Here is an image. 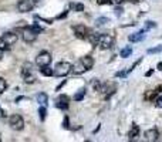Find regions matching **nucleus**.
I'll list each match as a JSON object with an SVG mask.
<instances>
[{"label": "nucleus", "instance_id": "nucleus-39", "mask_svg": "<svg viewBox=\"0 0 162 142\" xmlns=\"http://www.w3.org/2000/svg\"><path fill=\"white\" fill-rule=\"evenodd\" d=\"M124 2H129V3H134V4L139 3V0H124Z\"/></svg>", "mask_w": 162, "mask_h": 142}, {"label": "nucleus", "instance_id": "nucleus-13", "mask_svg": "<svg viewBox=\"0 0 162 142\" xmlns=\"http://www.w3.org/2000/svg\"><path fill=\"white\" fill-rule=\"evenodd\" d=\"M144 37H145V30L142 29V30L138 31V33L129 34V36H128V40L131 41V43H138V41H141Z\"/></svg>", "mask_w": 162, "mask_h": 142}, {"label": "nucleus", "instance_id": "nucleus-42", "mask_svg": "<svg viewBox=\"0 0 162 142\" xmlns=\"http://www.w3.org/2000/svg\"><path fill=\"white\" fill-rule=\"evenodd\" d=\"M24 98V97H17V98H16V102H19V101H21V100H23Z\"/></svg>", "mask_w": 162, "mask_h": 142}, {"label": "nucleus", "instance_id": "nucleus-5", "mask_svg": "<svg viewBox=\"0 0 162 142\" xmlns=\"http://www.w3.org/2000/svg\"><path fill=\"white\" fill-rule=\"evenodd\" d=\"M115 91H117V84H115V82H105L101 87V91L100 92L104 94V100H110V97H111Z\"/></svg>", "mask_w": 162, "mask_h": 142}, {"label": "nucleus", "instance_id": "nucleus-45", "mask_svg": "<svg viewBox=\"0 0 162 142\" xmlns=\"http://www.w3.org/2000/svg\"><path fill=\"white\" fill-rule=\"evenodd\" d=\"M2 57H3V50H0V60H2Z\"/></svg>", "mask_w": 162, "mask_h": 142}, {"label": "nucleus", "instance_id": "nucleus-25", "mask_svg": "<svg viewBox=\"0 0 162 142\" xmlns=\"http://www.w3.org/2000/svg\"><path fill=\"white\" fill-rule=\"evenodd\" d=\"M38 117H40V121H44V119H46V117H47V109H46V107H40V108H38Z\"/></svg>", "mask_w": 162, "mask_h": 142}, {"label": "nucleus", "instance_id": "nucleus-16", "mask_svg": "<svg viewBox=\"0 0 162 142\" xmlns=\"http://www.w3.org/2000/svg\"><path fill=\"white\" fill-rule=\"evenodd\" d=\"M139 135V126L138 125H132V128L129 129V132H128V139L131 141V139H135L137 136Z\"/></svg>", "mask_w": 162, "mask_h": 142}, {"label": "nucleus", "instance_id": "nucleus-38", "mask_svg": "<svg viewBox=\"0 0 162 142\" xmlns=\"http://www.w3.org/2000/svg\"><path fill=\"white\" fill-rule=\"evenodd\" d=\"M4 117H6V112H4L3 109H2V107H0V118H4Z\"/></svg>", "mask_w": 162, "mask_h": 142}, {"label": "nucleus", "instance_id": "nucleus-15", "mask_svg": "<svg viewBox=\"0 0 162 142\" xmlns=\"http://www.w3.org/2000/svg\"><path fill=\"white\" fill-rule=\"evenodd\" d=\"M81 61H83V64L85 65V68L88 70H91L92 67H94V58L91 57V55H84V57L81 58Z\"/></svg>", "mask_w": 162, "mask_h": 142}, {"label": "nucleus", "instance_id": "nucleus-21", "mask_svg": "<svg viewBox=\"0 0 162 142\" xmlns=\"http://www.w3.org/2000/svg\"><path fill=\"white\" fill-rule=\"evenodd\" d=\"M131 54H132V47H131V46H127V47L121 48V51H119V55H121L122 58L129 57Z\"/></svg>", "mask_w": 162, "mask_h": 142}, {"label": "nucleus", "instance_id": "nucleus-43", "mask_svg": "<svg viewBox=\"0 0 162 142\" xmlns=\"http://www.w3.org/2000/svg\"><path fill=\"white\" fill-rule=\"evenodd\" d=\"M152 73H154V70H151V71H148V73H146V77H149V75L152 74Z\"/></svg>", "mask_w": 162, "mask_h": 142}, {"label": "nucleus", "instance_id": "nucleus-35", "mask_svg": "<svg viewBox=\"0 0 162 142\" xmlns=\"http://www.w3.org/2000/svg\"><path fill=\"white\" fill-rule=\"evenodd\" d=\"M115 14H117V16H121V14H122V11H124V10H122V7H119V6H117V7H115Z\"/></svg>", "mask_w": 162, "mask_h": 142}, {"label": "nucleus", "instance_id": "nucleus-7", "mask_svg": "<svg viewBox=\"0 0 162 142\" xmlns=\"http://www.w3.org/2000/svg\"><path fill=\"white\" fill-rule=\"evenodd\" d=\"M73 30H74L75 37L81 38V40H85V38H87V36H88V33H90V30L85 27L84 24H77V26H74V27H73Z\"/></svg>", "mask_w": 162, "mask_h": 142}, {"label": "nucleus", "instance_id": "nucleus-33", "mask_svg": "<svg viewBox=\"0 0 162 142\" xmlns=\"http://www.w3.org/2000/svg\"><path fill=\"white\" fill-rule=\"evenodd\" d=\"M112 3H114L112 0H97L98 6H102V4H112Z\"/></svg>", "mask_w": 162, "mask_h": 142}, {"label": "nucleus", "instance_id": "nucleus-17", "mask_svg": "<svg viewBox=\"0 0 162 142\" xmlns=\"http://www.w3.org/2000/svg\"><path fill=\"white\" fill-rule=\"evenodd\" d=\"M85 92H87V88H85V87L80 88V90H78V91L74 94V101H83L84 97H85Z\"/></svg>", "mask_w": 162, "mask_h": 142}, {"label": "nucleus", "instance_id": "nucleus-12", "mask_svg": "<svg viewBox=\"0 0 162 142\" xmlns=\"http://www.w3.org/2000/svg\"><path fill=\"white\" fill-rule=\"evenodd\" d=\"M71 71H73L75 75H80V74H83V73H85V71H87V68H85V65L83 64V61L80 60V61H77V63L73 65Z\"/></svg>", "mask_w": 162, "mask_h": 142}, {"label": "nucleus", "instance_id": "nucleus-22", "mask_svg": "<svg viewBox=\"0 0 162 142\" xmlns=\"http://www.w3.org/2000/svg\"><path fill=\"white\" fill-rule=\"evenodd\" d=\"M90 85H91V88L94 90V91H101V87H102V84L100 82V80H97V78H92L91 80V82H90Z\"/></svg>", "mask_w": 162, "mask_h": 142}, {"label": "nucleus", "instance_id": "nucleus-11", "mask_svg": "<svg viewBox=\"0 0 162 142\" xmlns=\"http://www.w3.org/2000/svg\"><path fill=\"white\" fill-rule=\"evenodd\" d=\"M145 139L149 142H155L159 139V131L156 128H151L148 131H145Z\"/></svg>", "mask_w": 162, "mask_h": 142}, {"label": "nucleus", "instance_id": "nucleus-14", "mask_svg": "<svg viewBox=\"0 0 162 142\" xmlns=\"http://www.w3.org/2000/svg\"><path fill=\"white\" fill-rule=\"evenodd\" d=\"M100 36H101V34H98V33H95V31H91V30H90V33H88V36H87V40L90 41L92 46H98Z\"/></svg>", "mask_w": 162, "mask_h": 142}, {"label": "nucleus", "instance_id": "nucleus-44", "mask_svg": "<svg viewBox=\"0 0 162 142\" xmlns=\"http://www.w3.org/2000/svg\"><path fill=\"white\" fill-rule=\"evenodd\" d=\"M158 70H162V63H159L158 64Z\"/></svg>", "mask_w": 162, "mask_h": 142}, {"label": "nucleus", "instance_id": "nucleus-36", "mask_svg": "<svg viewBox=\"0 0 162 142\" xmlns=\"http://www.w3.org/2000/svg\"><path fill=\"white\" fill-rule=\"evenodd\" d=\"M127 74H128V73H124V71H119V73H117V74H115V77H118V78L121 77V78H124Z\"/></svg>", "mask_w": 162, "mask_h": 142}, {"label": "nucleus", "instance_id": "nucleus-41", "mask_svg": "<svg viewBox=\"0 0 162 142\" xmlns=\"http://www.w3.org/2000/svg\"><path fill=\"white\" fill-rule=\"evenodd\" d=\"M112 2H114V3H117V4H119L121 2H124V0H112Z\"/></svg>", "mask_w": 162, "mask_h": 142}, {"label": "nucleus", "instance_id": "nucleus-40", "mask_svg": "<svg viewBox=\"0 0 162 142\" xmlns=\"http://www.w3.org/2000/svg\"><path fill=\"white\" fill-rule=\"evenodd\" d=\"M65 16H67V11H64V13H61L60 16L57 17V19H63V17H65Z\"/></svg>", "mask_w": 162, "mask_h": 142}, {"label": "nucleus", "instance_id": "nucleus-31", "mask_svg": "<svg viewBox=\"0 0 162 142\" xmlns=\"http://www.w3.org/2000/svg\"><path fill=\"white\" fill-rule=\"evenodd\" d=\"M63 128L65 129H70V119H68V117L65 115L64 119H63Z\"/></svg>", "mask_w": 162, "mask_h": 142}, {"label": "nucleus", "instance_id": "nucleus-28", "mask_svg": "<svg viewBox=\"0 0 162 142\" xmlns=\"http://www.w3.org/2000/svg\"><path fill=\"white\" fill-rule=\"evenodd\" d=\"M108 19L107 17H98L97 20H95V24H97V26H104V24H107L108 23Z\"/></svg>", "mask_w": 162, "mask_h": 142}, {"label": "nucleus", "instance_id": "nucleus-8", "mask_svg": "<svg viewBox=\"0 0 162 142\" xmlns=\"http://www.w3.org/2000/svg\"><path fill=\"white\" fill-rule=\"evenodd\" d=\"M56 107H57L58 109H68V107H70V98H68L65 94H61L58 95L57 101H56Z\"/></svg>", "mask_w": 162, "mask_h": 142}, {"label": "nucleus", "instance_id": "nucleus-3", "mask_svg": "<svg viewBox=\"0 0 162 142\" xmlns=\"http://www.w3.org/2000/svg\"><path fill=\"white\" fill-rule=\"evenodd\" d=\"M114 46V37L111 34H101L98 40V47L101 50H110Z\"/></svg>", "mask_w": 162, "mask_h": 142}, {"label": "nucleus", "instance_id": "nucleus-29", "mask_svg": "<svg viewBox=\"0 0 162 142\" xmlns=\"http://www.w3.org/2000/svg\"><path fill=\"white\" fill-rule=\"evenodd\" d=\"M156 53H162V46H158V47H152L148 50V54H156Z\"/></svg>", "mask_w": 162, "mask_h": 142}, {"label": "nucleus", "instance_id": "nucleus-10", "mask_svg": "<svg viewBox=\"0 0 162 142\" xmlns=\"http://www.w3.org/2000/svg\"><path fill=\"white\" fill-rule=\"evenodd\" d=\"M2 38L6 41L9 47H11V46H14V44L17 43V38L19 37H17V34L11 33V31H7V33H4L3 36H2Z\"/></svg>", "mask_w": 162, "mask_h": 142}, {"label": "nucleus", "instance_id": "nucleus-24", "mask_svg": "<svg viewBox=\"0 0 162 142\" xmlns=\"http://www.w3.org/2000/svg\"><path fill=\"white\" fill-rule=\"evenodd\" d=\"M24 82H26V84H34V82H36V77H34L31 73L24 75Z\"/></svg>", "mask_w": 162, "mask_h": 142}, {"label": "nucleus", "instance_id": "nucleus-23", "mask_svg": "<svg viewBox=\"0 0 162 142\" xmlns=\"http://www.w3.org/2000/svg\"><path fill=\"white\" fill-rule=\"evenodd\" d=\"M70 7H71V10H74V11H84V4L83 3H71Z\"/></svg>", "mask_w": 162, "mask_h": 142}, {"label": "nucleus", "instance_id": "nucleus-27", "mask_svg": "<svg viewBox=\"0 0 162 142\" xmlns=\"http://www.w3.org/2000/svg\"><path fill=\"white\" fill-rule=\"evenodd\" d=\"M6 88H7L6 80H4L3 77H0V94H3V92L6 91Z\"/></svg>", "mask_w": 162, "mask_h": 142}, {"label": "nucleus", "instance_id": "nucleus-32", "mask_svg": "<svg viewBox=\"0 0 162 142\" xmlns=\"http://www.w3.org/2000/svg\"><path fill=\"white\" fill-rule=\"evenodd\" d=\"M7 48H10V47L7 46V43L3 40V38L0 37V50H3V51H4V50H7Z\"/></svg>", "mask_w": 162, "mask_h": 142}, {"label": "nucleus", "instance_id": "nucleus-20", "mask_svg": "<svg viewBox=\"0 0 162 142\" xmlns=\"http://www.w3.org/2000/svg\"><path fill=\"white\" fill-rule=\"evenodd\" d=\"M40 73H41V75H44V77H51V75L54 74L53 68H50L48 65H44V67H40Z\"/></svg>", "mask_w": 162, "mask_h": 142}, {"label": "nucleus", "instance_id": "nucleus-9", "mask_svg": "<svg viewBox=\"0 0 162 142\" xmlns=\"http://www.w3.org/2000/svg\"><path fill=\"white\" fill-rule=\"evenodd\" d=\"M17 10L20 11V13H29V11L33 10V3H31L30 0H19Z\"/></svg>", "mask_w": 162, "mask_h": 142}, {"label": "nucleus", "instance_id": "nucleus-37", "mask_svg": "<svg viewBox=\"0 0 162 142\" xmlns=\"http://www.w3.org/2000/svg\"><path fill=\"white\" fill-rule=\"evenodd\" d=\"M156 105H158V107H162V95L159 97L158 100H156Z\"/></svg>", "mask_w": 162, "mask_h": 142}, {"label": "nucleus", "instance_id": "nucleus-30", "mask_svg": "<svg viewBox=\"0 0 162 142\" xmlns=\"http://www.w3.org/2000/svg\"><path fill=\"white\" fill-rule=\"evenodd\" d=\"M155 26H156V23H154V21H151V20H148V21H146V23H145V27H144V30H149V29H154V27H155Z\"/></svg>", "mask_w": 162, "mask_h": 142}, {"label": "nucleus", "instance_id": "nucleus-6", "mask_svg": "<svg viewBox=\"0 0 162 142\" xmlns=\"http://www.w3.org/2000/svg\"><path fill=\"white\" fill-rule=\"evenodd\" d=\"M37 34L36 31L33 30V29L29 26V27H26L23 30V33H21V37H23V40L26 41V43H33V41H36V38H37Z\"/></svg>", "mask_w": 162, "mask_h": 142}, {"label": "nucleus", "instance_id": "nucleus-2", "mask_svg": "<svg viewBox=\"0 0 162 142\" xmlns=\"http://www.w3.org/2000/svg\"><path fill=\"white\" fill-rule=\"evenodd\" d=\"M9 125H10L11 129L14 131H21L24 128V119L21 115L19 114H13L9 117Z\"/></svg>", "mask_w": 162, "mask_h": 142}, {"label": "nucleus", "instance_id": "nucleus-34", "mask_svg": "<svg viewBox=\"0 0 162 142\" xmlns=\"http://www.w3.org/2000/svg\"><path fill=\"white\" fill-rule=\"evenodd\" d=\"M31 29H33L34 31H36V33H41V31H43V29L40 27V26H37V24H34V26H30Z\"/></svg>", "mask_w": 162, "mask_h": 142}, {"label": "nucleus", "instance_id": "nucleus-4", "mask_svg": "<svg viewBox=\"0 0 162 142\" xmlns=\"http://www.w3.org/2000/svg\"><path fill=\"white\" fill-rule=\"evenodd\" d=\"M50 63H51V54L46 50L40 51V53L37 54V57H36V64H37L38 67L50 65Z\"/></svg>", "mask_w": 162, "mask_h": 142}, {"label": "nucleus", "instance_id": "nucleus-18", "mask_svg": "<svg viewBox=\"0 0 162 142\" xmlns=\"http://www.w3.org/2000/svg\"><path fill=\"white\" fill-rule=\"evenodd\" d=\"M158 92H159V90H155V91H146L145 94H144V100H145V101H154V100L156 98Z\"/></svg>", "mask_w": 162, "mask_h": 142}, {"label": "nucleus", "instance_id": "nucleus-19", "mask_svg": "<svg viewBox=\"0 0 162 142\" xmlns=\"http://www.w3.org/2000/svg\"><path fill=\"white\" fill-rule=\"evenodd\" d=\"M36 100H37V102L40 105H46L47 104V101H48V97H47L46 92H40V94L36 95Z\"/></svg>", "mask_w": 162, "mask_h": 142}, {"label": "nucleus", "instance_id": "nucleus-26", "mask_svg": "<svg viewBox=\"0 0 162 142\" xmlns=\"http://www.w3.org/2000/svg\"><path fill=\"white\" fill-rule=\"evenodd\" d=\"M30 73H31V64L26 63V64L23 65V68H21V74H23V77H24V75L30 74Z\"/></svg>", "mask_w": 162, "mask_h": 142}, {"label": "nucleus", "instance_id": "nucleus-1", "mask_svg": "<svg viewBox=\"0 0 162 142\" xmlns=\"http://www.w3.org/2000/svg\"><path fill=\"white\" fill-rule=\"evenodd\" d=\"M71 68H73V65L68 61H61L54 67V75L56 77H65L71 71Z\"/></svg>", "mask_w": 162, "mask_h": 142}]
</instances>
